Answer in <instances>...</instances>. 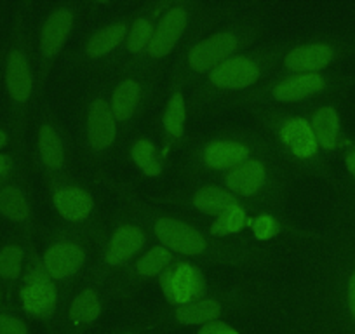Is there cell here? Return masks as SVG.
<instances>
[{"label":"cell","mask_w":355,"mask_h":334,"mask_svg":"<svg viewBox=\"0 0 355 334\" xmlns=\"http://www.w3.org/2000/svg\"><path fill=\"white\" fill-rule=\"evenodd\" d=\"M87 136L89 143L94 150H105L115 141L117 125L112 108H108L107 101L96 100L89 108L87 117Z\"/></svg>","instance_id":"obj_8"},{"label":"cell","mask_w":355,"mask_h":334,"mask_svg":"<svg viewBox=\"0 0 355 334\" xmlns=\"http://www.w3.org/2000/svg\"><path fill=\"white\" fill-rule=\"evenodd\" d=\"M145 231L135 225H125V227L119 228L112 237L107 253H105V261L112 267H119V265L135 258L145 247Z\"/></svg>","instance_id":"obj_7"},{"label":"cell","mask_w":355,"mask_h":334,"mask_svg":"<svg viewBox=\"0 0 355 334\" xmlns=\"http://www.w3.org/2000/svg\"><path fill=\"white\" fill-rule=\"evenodd\" d=\"M345 164H347V169L352 176L355 178V146L348 152L347 159H345Z\"/></svg>","instance_id":"obj_38"},{"label":"cell","mask_w":355,"mask_h":334,"mask_svg":"<svg viewBox=\"0 0 355 334\" xmlns=\"http://www.w3.org/2000/svg\"><path fill=\"white\" fill-rule=\"evenodd\" d=\"M21 303L26 313L39 319H47L54 313L58 303L56 288L49 282L26 284L21 289Z\"/></svg>","instance_id":"obj_15"},{"label":"cell","mask_w":355,"mask_h":334,"mask_svg":"<svg viewBox=\"0 0 355 334\" xmlns=\"http://www.w3.org/2000/svg\"><path fill=\"white\" fill-rule=\"evenodd\" d=\"M249 148L242 143L237 141H214L206 146L202 153V159L207 167L211 169H234L239 167L241 164L248 162Z\"/></svg>","instance_id":"obj_13"},{"label":"cell","mask_w":355,"mask_h":334,"mask_svg":"<svg viewBox=\"0 0 355 334\" xmlns=\"http://www.w3.org/2000/svg\"><path fill=\"white\" fill-rule=\"evenodd\" d=\"M23 249L19 245H6L0 249V277L15 281L21 275Z\"/></svg>","instance_id":"obj_30"},{"label":"cell","mask_w":355,"mask_h":334,"mask_svg":"<svg viewBox=\"0 0 355 334\" xmlns=\"http://www.w3.org/2000/svg\"><path fill=\"white\" fill-rule=\"evenodd\" d=\"M155 234L166 247L189 256H197L207 247L206 238L200 231L174 218H160L155 221Z\"/></svg>","instance_id":"obj_2"},{"label":"cell","mask_w":355,"mask_h":334,"mask_svg":"<svg viewBox=\"0 0 355 334\" xmlns=\"http://www.w3.org/2000/svg\"><path fill=\"white\" fill-rule=\"evenodd\" d=\"M73 26V12L68 9H56L47 18L40 33V49L46 58H54L67 42Z\"/></svg>","instance_id":"obj_11"},{"label":"cell","mask_w":355,"mask_h":334,"mask_svg":"<svg viewBox=\"0 0 355 334\" xmlns=\"http://www.w3.org/2000/svg\"><path fill=\"white\" fill-rule=\"evenodd\" d=\"M265 166L258 160H248V162L232 169L225 178V183L232 190V193L252 197L261 190V186L265 185Z\"/></svg>","instance_id":"obj_12"},{"label":"cell","mask_w":355,"mask_h":334,"mask_svg":"<svg viewBox=\"0 0 355 334\" xmlns=\"http://www.w3.org/2000/svg\"><path fill=\"white\" fill-rule=\"evenodd\" d=\"M0 301H2V298H0Z\"/></svg>","instance_id":"obj_41"},{"label":"cell","mask_w":355,"mask_h":334,"mask_svg":"<svg viewBox=\"0 0 355 334\" xmlns=\"http://www.w3.org/2000/svg\"><path fill=\"white\" fill-rule=\"evenodd\" d=\"M189 21V15L183 8H174L167 11L162 21L159 23L157 30L153 32L152 40H150L148 53L153 58H164L176 47L178 40L183 35Z\"/></svg>","instance_id":"obj_5"},{"label":"cell","mask_w":355,"mask_h":334,"mask_svg":"<svg viewBox=\"0 0 355 334\" xmlns=\"http://www.w3.org/2000/svg\"><path fill=\"white\" fill-rule=\"evenodd\" d=\"M348 310H350V315L355 320V272L352 274L350 281H348Z\"/></svg>","instance_id":"obj_36"},{"label":"cell","mask_w":355,"mask_h":334,"mask_svg":"<svg viewBox=\"0 0 355 334\" xmlns=\"http://www.w3.org/2000/svg\"><path fill=\"white\" fill-rule=\"evenodd\" d=\"M139 101V84L132 78L122 80L112 98V114L115 121H128L135 114Z\"/></svg>","instance_id":"obj_20"},{"label":"cell","mask_w":355,"mask_h":334,"mask_svg":"<svg viewBox=\"0 0 355 334\" xmlns=\"http://www.w3.org/2000/svg\"><path fill=\"white\" fill-rule=\"evenodd\" d=\"M128 26L125 23H117V25L107 26V28L100 30L93 39L87 44V54L93 58H101L114 51L119 44L124 40Z\"/></svg>","instance_id":"obj_24"},{"label":"cell","mask_w":355,"mask_h":334,"mask_svg":"<svg viewBox=\"0 0 355 334\" xmlns=\"http://www.w3.org/2000/svg\"><path fill=\"white\" fill-rule=\"evenodd\" d=\"M334 60V51L326 44H309L289 51L284 63L289 70L298 73H317L329 67Z\"/></svg>","instance_id":"obj_10"},{"label":"cell","mask_w":355,"mask_h":334,"mask_svg":"<svg viewBox=\"0 0 355 334\" xmlns=\"http://www.w3.org/2000/svg\"><path fill=\"white\" fill-rule=\"evenodd\" d=\"M101 301L93 289H85L84 292L73 299L70 306V319L75 324H91L100 317Z\"/></svg>","instance_id":"obj_25"},{"label":"cell","mask_w":355,"mask_h":334,"mask_svg":"<svg viewBox=\"0 0 355 334\" xmlns=\"http://www.w3.org/2000/svg\"><path fill=\"white\" fill-rule=\"evenodd\" d=\"M49 274L46 268H33L26 275V284H39V282H49Z\"/></svg>","instance_id":"obj_35"},{"label":"cell","mask_w":355,"mask_h":334,"mask_svg":"<svg viewBox=\"0 0 355 334\" xmlns=\"http://www.w3.org/2000/svg\"><path fill=\"white\" fill-rule=\"evenodd\" d=\"M252 231H254V235L259 240H268V238H272L277 234V223H275L272 216L263 214V216L252 220Z\"/></svg>","instance_id":"obj_32"},{"label":"cell","mask_w":355,"mask_h":334,"mask_svg":"<svg viewBox=\"0 0 355 334\" xmlns=\"http://www.w3.org/2000/svg\"><path fill=\"white\" fill-rule=\"evenodd\" d=\"M282 139L300 159L312 157L319 146L312 125L303 118H293V121L286 122L282 128Z\"/></svg>","instance_id":"obj_17"},{"label":"cell","mask_w":355,"mask_h":334,"mask_svg":"<svg viewBox=\"0 0 355 334\" xmlns=\"http://www.w3.org/2000/svg\"><path fill=\"white\" fill-rule=\"evenodd\" d=\"M312 129L317 143L326 150H334L340 136V115L333 107H322L312 118Z\"/></svg>","instance_id":"obj_18"},{"label":"cell","mask_w":355,"mask_h":334,"mask_svg":"<svg viewBox=\"0 0 355 334\" xmlns=\"http://www.w3.org/2000/svg\"><path fill=\"white\" fill-rule=\"evenodd\" d=\"M11 159L8 155H4V153H0V179H4L11 173Z\"/></svg>","instance_id":"obj_37"},{"label":"cell","mask_w":355,"mask_h":334,"mask_svg":"<svg viewBox=\"0 0 355 334\" xmlns=\"http://www.w3.org/2000/svg\"><path fill=\"white\" fill-rule=\"evenodd\" d=\"M197 334H239L234 327L223 322H209L202 327Z\"/></svg>","instance_id":"obj_34"},{"label":"cell","mask_w":355,"mask_h":334,"mask_svg":"<svg viewBox=\"0 0 355 334\" xmlns=\"http://www.w3.org/2000/svg\"><path fill=\"white\" fill-rule=\"evenodd\" d=\"M160 288L173 305L183 306L197 301L204 295L206 282L196 267L182 263L160 274Z\"/></svg>","instance_id":"obj_1"},{"label":"cell","mask_w":355,"mask_h":334,"mask_svg":"<svg viewBox=\"0 0 355 334\" xmlns=\"http://www.w3.org/2000/svg\"><path fill=\"white\" fill-rule=\"evenodd\" d=\"M245 225V211L242 209L239 204L228 207L227 211L218 216V220L214 221L213 227H211V231L214 235H232L237 234L244 228Z\"/></svg>","instance_id":"obj_29"},{"label":"cell","mask_w":355,"mask_h":334,"mask_svg":"<svg viewBox=\"0 0 355 334\" xmlns=\"http://www.w3.org/2000/svg\"><path fill=\"white\" fill-rule=\"evenodd\" d=\"M259 78V68L254 61L248 58H230L214 68L209 75L213 86L220 89H244L252 86Z\"/></svg>","instance_id":"obj_4"},{"label":"cell","mask_w":355,"mask_h":334,"mask_svg":"<svg viewBox=\"0 0 355 334\" xmlns=\"http://www.w3.org/2000/svg\"><path fill=\"white\" fill-rule=\"evenodd\" d=\"M54 206L64 220L84 221L89 218L94 204L85 190L70 186V188L58 190L56 195H54Z\"/></svg>","instance_id":"obj_16"},{"label":"cell","mask_w":355,"mask_h":334,"mask_svg":"<svg viewBox=\"0 0 355 334\" xmlns=\"http://www.w3.org/2000/svg\"><path fill=\"white\" fill-rule=\"evenodd\" d=\"M324 87H326V80L319 73H300L277 84L274 89V98L282 103L300 101L320 93Z\"/></svg>","instance_id":"obj_14"},{"label":"cell","mask_w":355,"mask_h":334,"mask_svg":"<svg viewBox=\"0 0 355 334\" xmlns=\"http://www.w3.org/2000/svg\"><path fill=\"white\" fill-rule=\"evenodd\" d=\"M235 204H237V199H235L234 193L225 192V190L216 188V186H207V188L199 190L193 197V206L200 213L216 214V216H220L223 211L235 206Z\"/></svg>","instance_id":"obj_21"},{"label":"cell","mask_w":355,"mask_h":334,"mask_svg":"<svg viewBox=\"0 0 355 334\" xmlns=\"http://www.w3.org/2000/svg\"><path fill=\"white\" fill-rule=\"evenodd\" d=\"M237 49V37L230 32H221L207 37L189 53V63L197 71H213Z\"/></svg>","instance_id":"obj_3"},{"label":"cell","mask_w":355,"mask_h":334,"mask_svg":"<svg viewBox=\"0 0 355 334\" xmlns=\"http://www.w3.org/2000/svg\"><path fill=\"white\" fill-rule=\"evenodd\" d=\"M0 334H28V329L16 317L0 315Z\"/></svg>","instance_id":"obj_33"},{"label":"cell","mask_w":355,"mask_h":334,"mask_svg":"<svg viewBox=\"0 0 355 334\" xmlns=\"http://www.w3.org/2000/svg\"><path fill=\"white\" fill-rule=\"evenodd\" d=\"M6 84L16 103L28 101L33 89V75L30 70L28 58L23 51H12L6 63Z\"/></svg>","instance_id":"obj_9"},{"label":"cell","mask_w":355,"mask_h":334,"mask_svg":"<svg viewBox=\"0 0 355 334\" xmlns=\"http://www.w3.org/2000/svg\"><path fill=\"white\" fill-rule=\"evenodd\" d=\"M185 98L182 93H176L171 96L169 103H167L166 114H164V128L171 138H180L183 134V128H185Z\"/></svg>","instance_id":"obj_28"},{"label":"cell","mask_w":355,"mask_h":334,"mask_svg":"<svg viewBox=\"0 0 355 334\" xmlns=\"http://www.w3.org/2000/svg\"><path fill=\"white\" fill-rule=\"evenodd\" d=\"M39 150L40 157H42L44 164L49 169L56 171L61 169L64 164V152H63V143H61L60 136L54 131L51 125H42L39 131Z\"/></svg>","instance_id":"obj_23"},{"label":"cell","mask_w":355,"mask_h":334,"mask_svg":"<svg viewBox=\"0 0 355 334\" xmlns=\"http://www.w3.org/2000/svg\"><path fill=\"white\" fill-rule=\"evenodd\" d=\"M125 334H132V333H125Z\"/></svg>","instance_id":"obj_40"},{"label":"cell","mask_w":355,"mask_h":334,"mask_svg":"<svg viewBox=\"0 0 355 334\" xmlns=\"http://www.w3.org/2000/svg\"><path fill=\"white\" fill-rule=\"evenodd\" d=\"M131 157L136 166L145 173L146 176H159L162 173V162H160L159 152L155 145L148 139H139L132 145Z\"/></svg>","instance_id":"obj_26"},{"label":"cell","mask_w":355,"mask_h":334,"mask_svg":"<svg viewBox=\"0 0 355 334\" xmlns=\"http://www.w3.org/2000/svg\"><path fill=\"white\" fill-rule=\"evenodd\" d=\"M85 261L84 249L77 244H54L46 251L44 256V268L49 277L63 281L71 277L82 268Z\"/></svg>","instance_id":"obj_6"},{"label":"cell","mask_w":355,"mask_h":334,"mask_svg":"<svg viewBox=\"0 0 355 334\" xmlns=\"http://www.w3.org/2000/svg\"><path fill=\"white\" fill-rule=\"evenodd\" d=\"M221 313V305L216 299H200V301L189 303V305L178 306L176 320L185 326H193V324H209L214 322Z\"/></svg>","instance_id":"obj_19"},{"label":"cell","mask_w":355,"mask_h":334,"mask_svg":"<svg viewBox=\"0 0 355 334\" xmlns=\"http://www.w3.org/2000/svg\"><path fill=\"white\" fill-rule=\"evenodd\" d=\"M153 37V26L148 19L139 18L138 21H135V25L131 26L128 35V49L132 54H139L143 51H148L150 40Z\"/></svg>","instance_id":"obj_31"},{"label":"cell","mask_w":355,"mask_h":334,"mask_svg":"<svg viewBox=\"0 0 355 334\" xmlns=\"http://www.w3.org/2000/svg\"><path fill=\"white\" fill-rule=\"evenodd\" d=\"M171 261H173L171 253L164 245H160V247L150 249L148 253L139 258V261L136 263V272L141 277L152 279L155 275L162 274L164 270H167L171 267Z\"/></svg>","instance_id":"obj_27"},{"label":"cell","mask_w":355,"mask_h":334,"mask_svg":"<svg viewBox=\"0 0 355 334\" xmlns=\"http://www.w3.org/2000/svg\"><path fill=\"white\" fill-rule=\"evenodd\" d=\"M0 214L8 220L21 223L30 218V204L25 193L16 186L0 188Z\"/></svg>","instance_id":"obj_22"},{"label":"cell","mask_w":355,"mask_h":334,"mask_svg":"<svg viewBox=\"0 0 355 334\" xmlns=\"http://www.w3.org/2000/svg\"><path fill=\"white\" fill-rule=\"evenodd\" d=\"M6 145H8V134H6V132L0 129V150L4 148Z\"/></svg>","instance_id":"obj_39"}]
</instances>
